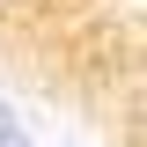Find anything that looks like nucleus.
<instances>
[{
  "mask_svg": "<svg viewBox=\"0 0 147 147\" xmlns=\"http://www.w3.org/2000/svg\"><path fill=\"white\" fill-rule=\"evenodd\" d=\"M0 147H30V125H22L7 103H0Z\"/></svg>",
  "mask_w": 147,
  "mask_h": 147,
  "instance_id": "nucleus-1",
  "label": "nucleus"
},
{
  "mask_svg": "<svg viewBox=\"0 0 147 147\" xmlns=\"http://www.w3.org/2000/svg\"><path fill=\"white\" fill-rule=\"evenodd\" d=\"M30 7H44V0H0V15H30Z\"/></svg>",
  "mask_w": 147,
  "mask_h": 147,
  "instance_id": "nucleus-2",
  "label": "nucleus"
}]
</instances>
